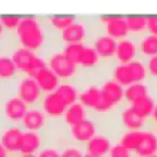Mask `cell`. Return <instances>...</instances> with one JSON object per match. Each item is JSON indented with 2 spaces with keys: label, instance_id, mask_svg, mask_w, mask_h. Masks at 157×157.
<instances>
[{
  "label": "cell",
  "instance_id": "6da1fadb",
  "mask_svg": "<svg viewBox=\"0 0 157 157\" xmlns=\"http://www.w3.org/2000/svg\"><path fill=\"white\" fill-rule=\"evenodd\" d=\"M20 45L32 52L39 50L45 42L44 28L34 17H21V21L16 28Z\"/></svg>",
  "mask_w": 157,
  "mask_h": 157
},
{
  "label": "cell",
  "instance_id": "7a4b0ae2",
  "mask_svg": "<svg viewBox=\"0 0 157 157\" xmlns=\"http://www.w3.org/2000/svg\"><path fill=\"white\" fill-rule=\"evenodd\" d=\"M48 67L60 78L64 81H69L72 78L77 72V65L70 61L66 55L61 52H55L49 55L47 59Z\"/></svg>",
  "mask_w": 157,
  "mask_h": 157
},
{
  "label": "cell",
  "instance_id": "3957f363",
  "mask_svg": "<svg viewBox=\"0 0 157 157\" xmlns=\"http://www.w3.org/2000/svg\"><path fill=\"white\" fill-rule=\"evenodd\" d=\"M17 97H20L27 105H36L38 102H40L43 97V91L39 87L38 82L34 77L23 75L17 83Z\"/></svg>",
  "mask_w": 157,
  "mask_h": 157
},
{
  "label": "cell",
  "instance_id": "277c9868",
  "mask_svg": "<svg viewBox=\"0 0 157 157\" xmlns=\"http://www.w3.org/2000/svg\"><path fill=\"white\" fill-rule=\"evenodd\" d=\"M39 103H40V109L45 113V115L48 118H52V119L63 118V115L67 108L65 102L59 97V94L55 91L44 93Z\"/></svg>",
  "mask_w": 157,
  "mask_h": 157
},
{
  "label": "cell",
  "instance_id": "5b68a950",
  "mask_svg": "<svg viewBox=\"0 0 157 157\" xmlns=\"http://www.w3.org/2000/svg\"><path fill=\"white\" fill-rule=\"evenodd\" d=\"M27 109H28V105L17 96H12L7 98L2 105L4 117L6 118V120L13 124L22 121Z\"/></svg>",
  "mask_w": 157,
  "mask_h": 157
},
{
  "label": "cell",
  "instance_id": "8992f818",
  "mask_svg": "<svg viewBox=\"0 0 157 157\" xmlns=\"http://www.w3.org/2000/svg\"><path fill=\"white\" fill-rule=\"evenodd\" d=\"M48 124V117L40 109V107H29L21 121L22 128L29 131L40 132Z\"/></svg>",
  "mask_w": 157,
  "mask_h": 157
},
{
  "label": "cell",
  "instance_id": "52a82bcc",
  "mask_svg": "<svg viewBox=\"0 0 157 157\" xmlns=\"http://www.w3.org/2000/svg\"><path fill=\"white\" fill-rule=\"evenodd\" d=\"M101 92L103 99L113 108H115L123 101H125V88L113 78L105 80L103 82V85L101 86Z\"/></svg>",
  "mask_w": 157,
  "mask_h": 157
},
{
  "label": "cell",
  "instance_id": "ba28073f",
  "mask_svg": "<svg viewBox=\"0 0 157 157\" xmlns=\"http://www.w3.org/2000/svg\"><path fill=\"white\" fill-rule=\"evenodd\" d=\"M70 135L77 144H87L94 135H97L96 123L92 119L86 118L82 121L70 126Z\"/></svg>",
  "mask_w": 157,
  "mask_h": 157
},
{
  "label": "cell",
  "instance_id": "9c48e42d",
  "mask_svg": "<svg viewBox=\"0 0 157 157\" xmlns=\"http://www.w3.org/2000/svg\"><path fill=\"white\" fill-rule=\"evenodd\" d=\"M103 23H104V29L105 34L110 36L112 38L120 40L128 37L129 29H128V23H126V17L121 16H107L103 17Z\"/></svg>",
  "mask_w": 157,
  "mask_h": 157
},
{
  "label": "cell",
  "instance_id": "30bf717a",
  "mask_svg": "<svg viewBox=\"0 0 157 157\" xmlns=\"http://www.w3.org/2000/svg\"><path fill=\"white\" fill-rule=\"evenodd\" d=\"M22 130L17 125H10L5 128L0 135V141L6 150L7 155H18L20 153V142H21Z\"/></svg>",
  "mask_w": 157,
  "mask_h": 157
},
{
  "label": "cell",
  "instance_id": "8fae6325",
  "mask_svg": "<svg viewBox=\"0 0 157 157\" xmlns=\"http://www.w3.org/2000/svg\"><path fill=\"white\" fill-rule=\"evenodd\" d=\"M43 147V137L40 132L25 130L22 131L20 142V153L22 155H36Z\"/></svg>",
  "mask_w": 157,
  "mask_h": 157
},
{
  "label": "cell",
  "instance_id": "7c38bea8",
  "mask_svg": "<svg viewBox=\"0 0 157 157\" xmlns=\"http://www.w3.org/2000/svg\"><path fill=\"white\" fill-rule=\"evenodd\" d=\"M139 48L135 40L130 38H124L118 40L117 43V50H115V59L119 64H129L132 60L136 59Z\"/></svg>",
  "mask_w": 157,
  "mask_h": 157
},
{
  "label": "cell",
  "instance_id": "4fadbf2b",
  "mask_svg": "<svg viewBox=\"0 0 157 157\" xmlns=\"http://www.w3.org/2000/svg\"><path fill=\"white\" fill-rule=\"evenodd\" d=\"M118 40L108 34H99L93 40V48L101 56V59H112L115 56Z\"/></svg>",
  "mask_w": 157,
  "mask_h": 157
},
{
  "label": "cell",
  "instance_id": "5bb4252c",
  "mask_svg": "<svg viewBox=\"0 0 157 157\" xmlns=\"http://www.w3.org/2000/svg\"><path fill=\"white\" fill-rule=\"evenodd\" d=\"M87 37V29L86 26L80 22L75 21L69 27H66L64 31L60 32V38L65 44L71 43H82Z\"/></svg>",
  "mask_w": 157,
  "mask_h": 157
},
{
  "label": "cell",
  "instance_id": "9a60e30c",
  "mask_svg": "<svg viewBox=\"0 0 157 157\" xmlns=\"http://www.w3.org/2000/svg\"><path fill=\"white\" fill-rule=\"evenodd\" d=\"M139 157H151L157 155V132L151 130H144L142 137L135 151Z\"/></svg>",
  "mask_w": 157,
  "mask_h": 157
},
{
  "label": "cell",
  "instance_id": "2e32d148",
  "mask_svg": "<svg viewBox=\"0 0 157 157\" xmlns=\"http://www.w3.org/2000/svg\"><path fill=\"white\" fill-rule=\"evenodd\" d=\"M112 141L105 135H94L86 144V152L93 156L105 157L112 148Z\"/></svg>",
  "mask_w": 157,
  "mask_h": 157
},
{
  "label": "cell",
  "instance_id": "e0dca14e",
  "mask_svg": "<svg viewBox=\"0 0 157 157\" xmlns=\"http://www.w3.org/2000/svg\"><path fill=\"white\" fill-rule=\"evenodd\" d=\"M34 78L44 93L54 92L60 85V78L49 67H45L44 70H42Z\"/></svg>",
  "mask_w": 157,
  "mask_h": 157
},
{
  "label": "cell",
  "instance_id": "ac0fdd59",
  "mask_svg": "<svg viewBox=\"0 0 157 157\" xmlns=\"http://www.w3.org/2000/svg\"><path fill=\"white\" fill-rule=\"evenodd\" d=\"M101 99H102L101 87H98L96 85L86 87L83 91L80 92V96H78V102H81L86 107V109L88 108L92 110H94L97 108Z\"/></svg>",
  "mask_w": 157,
  "mask_h": 157
},
{
  "label": "cell",
  "instance_id": "d6986e66",
  "mask_svg": "<svg viewBox=\"0 0 157 157\" xmlns=\"http://www.w3.org/2000/svg\"><path fill=\"white\" fill-rule=\"evenodd\" d=\"M156 101L155 98L151 96V94H147L142 98H139L136 99L135 102L130 103V108L141 118L144 119H148L152 117V113H153V109L156 107Z\"/></svg>",
  "mask_w": 157,
  "mask_h": 157
},
{
  "label": "cell",
  "instance_id": "ffe728a7",
  "mask_svg": "<svg viewBox=\"0 0 157 157\" xmlns=\"http://www.w3.org/2000/svg\"><path fill=\"white\" fill-rule=\"evenodd\" d=\"M87 118V113H86V107L81 103V102H75L74 104L69 105L63 115V119L65 121V124L67 126H72L80 121H82L83 119Z\"/></svg>",
  "mask_w": 157,
  "mask_h": 157
},
{
  "label": "cell",
  "instance_id": "44dd1931",
  "mask_svg": "<svg viewBox=\"0 0 157 157\" xmlns=\"http://www.w3.org/2000/svg\"><path fill=\"white\" fill-rule=\"evenodd\" d=\"M145 120L146 119L139 117L130 107L120 112V121L126 130H142L145 128Z\"/></svg>",
  "mask_w": 157,
  "mask_h": 157
},
{
  "label": "cell",
  "instance_id": "7402d4cb",
  "mask_svg": "<svg viewBox=\"0 0 157 157\" xmlns=\"http://www.w3.org/2000/svg\"><path fill=\"white\" fill-rule=\"evenodd\" d=\"M55 92L59 94V97L65 102V104L67 107L78 101L80 92L77 91L76 86L72 82H69V81L61 82L59 85V87L55 90Z\"/></svg>",
  "mask_w": 157,
  "mask_h": 157
},
{
  "label": "cell",
  "instance_id": "603a6c76",
  "mask_svg": "<svg viewBox=\"0 0 157 157\" xmlns=\"http://www.w3.org/2000/svg\"><path fill=\"white\" fill-rule=\"evenodd\" d=\"M36 52H32L27 48H23V47H17L12 54H11V58L16 65V67L18 69V71H22L28 66V64L32 61V59L36 56Z\"/></svg>",
  "mask_w": 157,
  "mask_h": 157
},
{
  "label": "cell",
  "instance_id": "cb8c5ba5",
  "mask_svg": "<svg viewBox=\"0 0 157 157\" xmlns=\"http://www.w3.org/2000/svg\"><path fill=\"white\" fill-rule=\"evenodd\" d=\"M142 132H144V130H125L120 135L118 144L124 146L126 150L135 152L139 146V142L142 137Z\"/></svg>",
  "mask_w": 157,
  "mask_h": 157
},
{
  "label": "cell",
  "instance_id": "d4e9b609",
  "mask_svg": "<svg viewBox=\"0 0 157 157\" xmlns=\"http://www.w3.org/2000/svg\"><path fill=\"white\" fill-rule=\"evenodd\" d=\"M112 78L114 81H117L119 85H121L123 87H128L129 85L134 83L132 75L130 72L128 64H119L118 63L112 70Z\"/></svg>",
  "mask_w": 157,
  "mask_h": 157
},
{
  "label": "cell",
  "instance_id": "484cf974",
  "mask_svg": "<svg viewBox=\"0 0 157 157\" xmlns=\"http://www.w3.org/2000/svg\"><path fill=\"white\" fill-rule=\"evenodd\" d=\"M137 48H139V52L146 58L157 55V36H153L150 33L141 36Z\"/></svg>",
  "mask_w": 157,
  "mask_h": 157
},
{
  "label": "cell",
  "instance_id": "4316f807",
  "mask_svg": "<svg viewBox=\"0 0 157 157\" xmlns=\"http://www.w3.org/2000/svg\"><path fill=\"white\" fill-rule=\"evenodd\" d=\"M147 94H150V88L145 82H134L125 87V101L130 103Z\"/></svg>",
  "mask_w": 157,
  "mask_h": 157
},
{
  "label": "cell",
  "instance_id": "83f0119b",
  "mask_svg": "<svg viewBox=\"0 0 157 157\" xmlns=\"http://www.w3.org/2000/svg\"><path fill=\"white\" fill-rule=\"evenodd\" d=\"M18 69L9 55H0V80H12L16 77Z\"/></svg>",
  "mask_w": 157,
  "mask_h": 157
},
{
  "label": "cell",
  "instance_id": "f1b7e54d",
  "mask_svg": "<svg viewBox=\"0 0 157 157\" xmlns=\"http://www.w3.org/2000/svg\"><path fill=\"white\" fill-rule=\"evenodd\" d=\"M99 60H101V56L98 55L96 49L93 47L85 45L78 65L81 67H83V69H93V67H96L98 65Z\"/></svg>",
  "mask_w": 157,
  "mask_h": 157
},
{
  "label": "cell",
  "instance_id": "f546056e",
  "mask_svg": "<svg viewBox=\"0 0 157 157\" xmlns=\"http://www.w3.org/2000/svg\"><path fill=\"white\" fill-rule=\"evenodd\" d=\"M126 23H128L129 33H131L134 36H140L141 33L147 31V17L129 16V17H126Z\"/></svg>",
  "mask_w": 157,
  "mask_h": 157
},
{
  "label": "cell",
  "instance_id": "4dcf8cb0",
  "mask_svg": "<svg viewBox=\"0 0 157 157\" xmlns=\"http://www.w3.org/2000/svg\"><path fill=\"white\" fill-rule=\"evenodd\" d=\"M130 72L132 75V80L134 82H144L147 77V67H146V63L141 61L140 59H135L131 63L128 64Z\"/></svg>",
  "mask_w": 157,
  "mask_h": 157
},
{
  "label": "cell",
  "instance_id": "1f68e13d",
  "mask_svg": "<svg viewBox=\"0 0 157 157\" xmlns=\"http://www.w3.org/2000/svg\"><path fill=\"white\" fill-rule=\"evenodd\" d=\"M85 45L82 43H71V44H65V47L63 48V53L66 55V58L72 61L74 64H76L78 66L80 59H81V54L83 52Z\"/></svg>",
  "mask_w": 157,
  "mask_h": 157
},
{
  "label": "cell",
  "instance_id": "d6a6232c",
  "mask_svg": "<svg viewBox=\"0 0 157 157\" xmlns=\"http://www.w3.org/2000/svg\"><path fill=\"white\" fill-rule=\"evenodd\" d=\"M76 21L75 16H70V15H64V16H53L49 18V25L56 29V31H64L66 27H69L72 22Z\"/></svg>",
  "mask_w": 157,
  "mask_h": 157
},
{
  "label": "cell",
  "instance_id": "836d02e7",
  "mask_svg": "<svg viewBox=\"0 0 157 157\" xmlns=\"http://www.w3.org/2000/svg\"><path fill=\"white\" fill-rule=\"evenodd\" d=\"M105 157H132V152L126 150L120 144H115L112 146L110 151L108 152Z\"/></svg>",
  "mask_w": 157,
  "mask_h": 157
},
{
  "label": "cell",
  "instance_id": "e575fe53",
  "mask_svg": "<svg viewBox=\"0 0 157 157\" xmlns=\"http://www.w3.org/2000/svg\"><path fill=\"white\" fill-rule=\"evenodd\" d=\"M1 20V23L4 25V28L5 29H9V31H16L20 21H21V17L18 16H1L0 17Z\"/></svg>",
  "mask_w": 157,
  "mask_h": 157
},
{
  "label": "cell",
  "instance_id": "d590c367",
  "mask_svg": "<svg viewBox=\"0 0 157 157\" xmlns=\"http://www.w3.org/2000/svg\"><path fill=\"white\" fill-rule=\"evenodd\" d=\"M86 153L77 146H66L60 151V157H85Z\"/></svg>",
  "mask_w": 157,
  "mask_h": 157
},
{
  "label": "cell",
  "instance_id": "8d00e7d4",
  "mask_svg": "<svg viewBox=\"0 0 157 157\" xmlns=\"http://www.w3.org/2000/svg\"><path fill=\"white\" fill-rule=\"evenodd\" d=\"M37 156L38 157H60V151L54 146H43Z\"/></svg>",
  "mask_w": 157,
  "mask_h": 157
},
{
  "label": "cell",
  "instance_id": "74e56055",
  "mask_svg": "<svg viewBox=\"0 0 157 157\" xmlns=\"http://www.w3.org/2000/svg\"><path fill=\"white\" fill-rule=\"evenodd\" d=\"M146 67H147V74L151 77L157 78V55H153L151 58H147V60H146Z\"/></svg>",
  "mask_w": 157,
  "mask_h": 157
},
{
  "label": "cell",
  "instance_id": "f35d334b",
  "mask_svg": "<svg viewBox=\"0 0 157 157\" xmlns=\"http://www.w3.org/2000/svg\"><path fill=\"white\" fill-rule=\"evenodd\" d=\"M147 32L150 34L157 36V16L147 17Z\"/></svg>",
  "mask_w": 157,
  "mask_h": 157
},
{
  "label": "cell",
  "instance_id": "ab89813d",
  "mask_svg": "<svg viewBox=\"0 0 157 157\" xmlns=\"http://www.w3.org/2000/svg\"><path fill=\"white\" fill-rule=\"evenodd\" d=\"M151 119H152L153 124H155V123H157V103H156V107H155V109H153V113H152Z\"/></svg>",
  "mask_w": 157,
  "mask_h": 157
},
{
  "label": "cell",
  "instance_id": "60d3db41",
  "mask_svg": "<svg viewBox=\"0 0 157 157\" xmlns=\"http://www.w3.org/2000/svg\"><path fill=\"white\" fill-rule=\"evenodd\" d=\"M6 155H7V152H6V150L4 148V146H2V144L0 141V156H6Z\"/></svg>",
  "mask_w": 157,
  "mask_h": 157
},
{
  "label": "cell",
  "instance_id": "b9f144b4",
  "mask_svg": "<svg viewBox=\"0 0 157 157\" xmlns=\"http://www.w3.org/2000/svg\"><path fill=\"white\" fill-rule=\"evenodd\" d=\"M15 157H38L37 155H22V153H18L17 156H15Z\"/></svg>",
  "mask_w": 157,
  "mask_h": 157
},
{
  "label": "cell",
  "instance_id": "7bdbcfd3",
  "mask_svg": "<svg viewBox=\"0 0 157 157\" xmlns=\"http://www.w3.org/2000/svg\"><path fill=\"white\" fill-rule=\"evenodd\" d=\"M4 31H5V28H4V25L1 23V20H0V38L2 37V34H4Z\"/></svg>",
  "mask_w": 157,
  "mask_h": 157
},
{
  "label": "cell",
  "instance_id": "ee69618b",
  "mask_svg": "<svg viewBox=\"0 0 157 157\" xmlns=\"http://www.w3.org/2000/svg\"><path fill=\"white\" fill-rule=\"evenodd\" d=\"M85 157H101V156H93V155H90V153H86Z\"/></svg>",
  "mask_w": 157,
  "mask_h": 157
},
{
  "label": "cell",
  "instance_id": "f6af8a7d",
  "mask_svg": "<svg viewBox=\"0 0 157 157\" xmlns=\"http://www.w3.org/2000/svg\"><path fill=\"white\" fill-rule=\"evenodd\" d=\"M155 128H156V132H157V123H155Z\"/></svg>",
  "mask_w": 157,
  "mask_h": 157
},
{
  "label": "cell",
  "instance_id": "bcb514c9",
  "mask_svg": "<svg viewBox=\"0 0 157 157\" xmlns=\"http://www.w3.org/2000/svg\"><path fill=\"white\" fill-rule=\"evenodd\" d=\"M0 157H9V156H7V155H6V156H0Z\"/></svg>",
  "mask_w": 157,
  "mask_h": 157
},
{
  "label": "cell",
  "instance_id": "7dc6e473",
  "mask_svg": "<svg viewBox=\"0 0 157 157\" xmlns=\"http://www.w3.org/2000/svg\"><path fill=\"white\" fill-rule=\"evenodd\" d=\"M151 157H157V155H153V156H151Z\"/></svg>",
  "mask_w": 157,
  "mask_h": 157
},
{
  "label": "cell",
  "instance_id": "c3c4849f",
  "mask_svg": "<svg viewBox=\"0 0 157 157\" xmlns=\"http://www.w3.org/2000/svg\"><path fill=\"white\" fill-rule=\"evenodd\" d=\"M136 157H139V156H136Z\"/></svg>",
  "mask_w": 157,
  "mask_h": 157
}]
</instances>
